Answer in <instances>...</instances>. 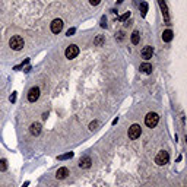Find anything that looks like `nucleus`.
<instances>
[{"instance_id": "22", "label": "nucleus", "mask_w": 187, "mask_h": 187, "mask_svg": "<svg viewBox=\"0 0 187 187\" xmlns=\"http://www.w3.org/2000/svg\"><path fill=\"white\" fill-rule=\"evenodd\" d=\"M75 31H76L75 28H70V29H69V31L66 32V35H67V37H72V35L75 34Z\"/></svg>"}, {"instance_id": "27", "label": "nucleus", "mask_w": 187, "mask_h": 187, "mask_svg": "<svg viewBox=\"0 0 187 187\" xmlns=\"http://www.w3.org/2000/svg\"><path fill=\"white\" fill-rule=\"evenodd\" d=\"M123 2V0H117V3H121Z\"/></svg>"}, {"instance_id": "8", "label": "nucleus", "mask_w": 187, "mask_h": 187, "mask_svg": "<svg viewBox=\"0 0 187 187\" xmlns=\"http://www.w3.org/2000/svg\"><path fill=\"white\" fill-rule=\"evenodd\" d=\"M63 29V20L61 19H54L51 22V32L53 34H59Z\"/></svg>"}, {"instance_id": "10", "label": "nucleus", "mask_w": 187, "mask_h": 187, "mask_svg": "<svg viewBox=\"0 0 187 187\" xmlns=\"http://www.w3.org/2000/svg\"><path fill=\"white\" fill-rule=\"evenodd\" d=\"M91 164H92V161H91L89 156H82L81 161H79V167L81 168H89Z\"/></svg>"}, {"instance_id": "19", "label": "nucleus", "mask_w": 187, "mask_h": 187, "mask_svg": "<svg viewBox=\"0 0 187 187\" xmlns=\"http://www.w3.org/2000/svg\"><path fill=\"white\" fill-rule=\"evenodd\" d=\"M94 42H95L97 45H101V44L104 42V37H102V35H98V37L95 38V41H94Z\"/></svg>"}, {"instance_id": "24", "label": "nucleus", "mask_w": 187, "mask_h": 187, "mask_svg": "<svg viewBox=\"0 0 187 187\" xmlns=\"http://www.w3.org/2000/svg\"><path fill=\"white\" fill-rule=\"evenodd\" d=\"M10 101H12V102H15V101H16V94H13V95L10 97Z\"/></svg>"}, {"instance_id": "5", "label": "nucleus", "mask_w": 187, "mask_h": 187, "mask_svg": "<svg viewBox=\"0 0 187 187\" xmlns=\"http://www.w3.org/2000/svg\"><path fill=\"white\" fill-rule=\"evenodd\" d=\"M140 134H142V127L139 124H132L130 129H129V137L134 140V139L140 137Z\"/></svg>"}, {"instance_id": "16", "label": "nucleus", "mask_w": 187, "mask_h": 187, "mask_svg": "<svg viewBox=\"0 0 187 187\" xmlns=\"http://www.w3.org/2000/svg\"><path fill=\"white\" fill-rule=\"evenodd\" d=\"M146 12H148V3H146V2H142V3H140V15L146 16Z\"/></svg>"}, {"instance_id": "17", "label": "nucleus", "mask_w": 187, "mask_h": 187, "mask_svg": "<svg viewBox=\"0 0 187 187\" xmlns=\"http://www.w3.org/2000/svg\"><path fill=\"white\" fill-rule=\"evenodd\" d=\"M6 170H8V161L0 159V171H6Z\"/></svg>"}, {"instance_id": "4", "label": "nucleus", "mask_w": 187, "mask_h": 187, "mask_svg": "<svg viewBox=\"0 0 187 187\" xmlns=\"http://www.w3.org/2000/svg\"><path fill=\"white\" fill-rule=\"evenodd\" d=\"M79 54V47L78 45H75V44H72V45H69L67 48H66V51H64V56H66V59H75L76 56Z\"/></svg>"}, {"instance_id": "2", "label": "nucleus", "mask_w": 187, "mask_h": 187, "mask_svg": "<svg viewBox=\"0 0 187 187\" xmlns=\"http://www.w3.org/2000/svg\"><path fill=\"white\" fill-rule=\"evenodd\" d=\"M158 120H159V115L156 113H148L146 117H145V124L149 127V129H154L156 124H158Z\"/></svg>"}, {"instance_id": "6", "label": "nucleus", "mask_w": 187, "mask_h": 187, "mask_svg": "<svg viewBox=\"0 0 187 187\" xmlns=\"http://www.w3.org/2000/svg\"><path fill=\"white\" fill-rule=\"evenodd\" d=\"M158 3H159V8L162 10V16H164L165 23H167V25H171V23H170V15H168V8H167L165 2H164V0H158Z\"/></svg>"}, {"instance_id": "25", "label": "nucleus", "mask_w": 187, "mask_h": 187, "mask_svg": "<svg viewBox=\"0 0 187 187\" xmlns=\"http://www.w3.org/2000/svg\"><path fill=\"white\" fill-rule=\"evenodd\" d=\"M123 35H124L123 32H119V40H123Z\"/></svg>"}, {"instance_id": "12", "label": "nucleus", "mask_w": 187, "mask_h": 187, "mask_svg": "<svg viewBox=\"0 0 187 187\" xmlns=\"http://www.w3.org/2000/svg\"><path fill=\"white\" fill-rule=\"evenodd\" d=\"M29 132H31V134L38 136V134L41 133V124H40V123H32L31 127H29Z\"/></svg>"}, {"instance_id": "1", "label": "nucleus", "mask_w": 187, "mask_h": 187, "mask_svg": "<svg viewBox=\"0 0 187 187\" xmlns=\"http://www.w3.org/2000/svg\"><path fill=\"white\" fill-rule=\"evenodd\" d=\"M9 45L12 47V50L19 51V50L23 48V38L19 37V35H13V37L9 40Z\"/></svg>"}, {"instance_id": "23", "label": "nucleus", "mask_w": 187, "mask_h": 187, "mask_svg": "<svg viewBox=\"0 0 187 187\" xmlns=\"http://www.w3.org/2000/svg\"><path fill=\"white\" fill-rule=\"evenodd\" d=\"M100 2H101V0H89V3H91L92 6H98Z\"/></svg>"}, {"instance_id": "13", "label": "nucleus", "mask_w": 187, "mask_h": 187, "mask_svg": "<svg viewBox=\"0 0 187 187\" xmlns=\"http://www.w3.org/2000/svg\"><path fill=\"white\" fill-rule=\"evenodd\" d=\"M140 72H143L146 75L152 73V64L151 63H142V64H140Z\"/></svg>"}, {"instance_id": "14", "label": "nucleus", "mask_w": 187, "mask_h": 187, "mask_svg": "<svg viewBox=\"0 0 187 187\" xmlns=\"http://www.w3.org/2000/svg\"><path fill=\"white\" fill-rule=\"evenodd\" d=\"M173 40V31L171 29H165L162 32V41L164 42H170Z\"/></svg>"}, {"instance_id": "18", "label": "nucleus", "mask_w": 187, "mask_h": 187, "mask_svg": "<svg viewBox=\"0 0 187 187\" xmlns=\"http://www.w3.org/2000/svg\"><path fill=\"white\" fill-rule=\"evenodd\" d=\"M72 156H73V152H67V154H64V155H60L59 159L63 161V159H69V158H72Z\"/></svg>"}, {"instance_id": "15", "label": "nucleus", "mask_w": 187, "mask_h": 187, "mask_svg": "<svg viewBox=\"0 0 187 187\" xmlns=\"http://www.w3.org/2000/svg\"><path fill=\"white\" fill-rule=\"evenodd\" d=\"M130 38H132V44H134V45H136V44H139V41H140V35H139V31H133V32H132V37H130Z\"/></svg>"}, {"instance_id": "20", "label": "nucleus", "mask_w": 187, "mask_h": 187, "mask_svg": "<svg viewBox=\"0 0 187 187\" xmlns=\"http://www.w3.org/2000/svg\"><path fill=\"white\" fill-rule=\"evenodd\" d=\"M97 127H98V121H92V123L89 124V129H91V130H95Z\"/></svg>"}, {"instance_id": "21", "label": "nucleus", "mask_w": 187, "mask_h": 187, "mask_svg": "<svg viewBox=\"0 0 187 187\" xmlns=\"http://www.w3.org/2000/svg\"><path fill=\"white\" fill-rule=\"evenodd\" d=\"M129 16H130V12H127V13H124V15H121V16L119 18V20H121V22H123V20H126V19L129 18Z\"/></svg>"}, {"instance_id": "7", "label": "nucleus", "mask_w": 187, "mask_h": 187, "mask_svg": "<svg viewBox=\"0 0 187 187\" xmlns=\"http://www.w3.org/2000/svg\"><path fill=\"white\" fill-rule=\"evenodd\" d=\"M38 98H40V88H38V86L31 88L29 92H28V101H29V102H35Z\"/></svg>"}, {"instance_id": "26", "label": "nucleus", "mask_w": 187, "mask_h": 187, "mask_svg": "<svg viewBox=\"0 0 187 187\" xmlns=\"http://www.w3.org/2000/svg\"><path fill=\"white\" fill-rule=\"evenodd\" d=\"M28 184H29V181H25V184H23L22 187H28Z\"/></svg>"}, {"instance_id": "3", "label": "nucleus", "mask_w": 187, "mask_h": 187, "mask_svg": "<svg viewBox=\"0 0 187 187\" xmlns=\"http://www.w3.org/2000/svg\"><path fill=\"white\" fill-rule=\"evenodd\" d=\"M170 161V155L167 151H159L155 156V164L156 165H165V164H168Z\"/></svg>"}, {"instance_id": "11", "label": "nucleus", "mask_w": 187, "mask_h": 187, "mask_svg": "<svg viewBox=\"0 0 187 187\" xmlns=\"http://www.w3.org/2000/svg\"><path fill=\"white\" fill-rule=\"evenodd\" d=\"M67 175H69V170H67L66 167L59 168V170H57V173H56V177H57L59 180H63V178H66Z\"/></svg>"}, {"instance_id": "9", "label": "nucleus", "mask_w": 187, "mask_h": 187, "mask_svg": "<svg viewBox=\"0 0 187 187\" xmlns=\"http://www.w3.org/2000/svg\"><path fill=\"white\" fill-rule=\"evenodd\" d=\"M152 54H154V48L151 45H146V47H143V50H142V57L145 59V60H149V59H152Z\"/></svg>"}]
</instances>
